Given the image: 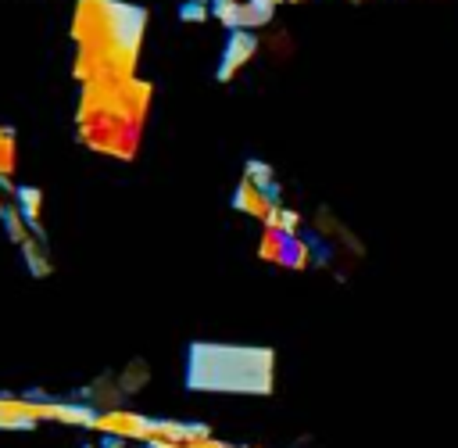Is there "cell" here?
Here are the masks:
<instances>
[{
	"label": "cell",
	"instance_id": "obj_1",
	"mask_svg": "<svg viewBox=\"0 0 458 448\" xmlns=\"http://www.w3.org/2000/svg\"><path fill=\"white\" fill-rule=\"evenodd\" d=\"M143 22H147V14L129 4H114V0H82L79 4L75 39L82 47L79 54L86 61L89 82L129 79V68L136 61V43L143 36Z\"/></svg>",
	"mask_w": 458,
	"mask_h": 448
},
{
	"label": "cell",
	"instance_id": "obj_2",
	"mask_svg": "<svg viewBox=\"0 0 458 448\" xmlns=\"http://www.w3.org/2000/svg\"><path fill=\"white\" fill-rule=\"evenodd\" d=\"M229 50L233 54H225V65H222V79H229L233 72H236V65H243L247 57H250V50H254V36H247V32H236L233 36V43H229Z\"/></svg>",
	"mask_w": 458,
	"mask_h": 448
},
{
	"label": "cell",
	"instance_id": "obj_3",
	"mask_svg": "<svg viewBox=\"0 0 458 448\" xmlns=\"http://www.w3.org/2000/svg\"><path fill=\"white\" fill-rule=\"evenodd\" d=\"M14 143H11V133L7 129H0V172H11L14 165Z\"/></svg>",
	"mask_w": 458,
	"mask_h": 448
}]
</instances>
